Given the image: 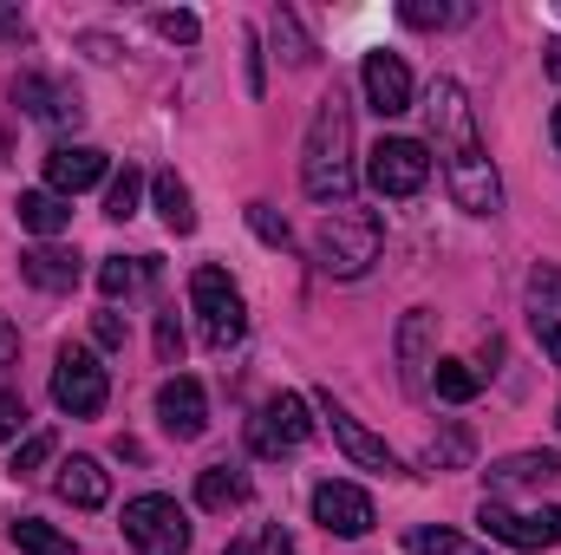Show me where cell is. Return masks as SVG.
<instances>
[{
	"label": "cell",
	"mask_w": 561,
	"mask_h": 555,
	"mask_svg": "<svg viewBox=\"0 0 561 555\" xmlns=\"http://www.w3.org/2000/svg\"><path fill=\"white\" fill-rule=\"evenodd\" d=\"M353 183H359V163H353V105L340 92H327L320 112H313V125H307V144H300V190L313 203L346 209Z\"/></svg>",
	"instance_id": "7a4b0ae2"
},
{
	"label": "cell",
	"mask_w": 561,
	"mask_h": 555,
	"mask_svg": "<svg viewBox=\"0 0 561 555\" xmlns=\"http://www.w3.org/2000/svg\"><path fill=\"white\" fill-rule=\"evenodd\" d=\"M13 360H20V327H13V320L0 314V373H7Z\"/></svg>",
	"instance_id": "74e56055"
},
{
	"label": "cell",
	"mask_w": 561,
	"mask_h": 555,
	"mask_svg": "<svg viewBox=\"0 0 561 555\" xmlns=\"http://www.w3.org/2000/svg\"><path fill=\"white\" fill-rule=\"evenodd\" d=\"M196 503H203V510H242V503H249V477H242L236 464H209V471L196 477Z\"/></svg>",
	"instance_id": "44dd1931"
},
{
	"label": "cell",
	"mask_w": 561,
	"mask_h": 555,
	"mask_svg": "<svg viewBox=\"0 0 561 555\" xmlns=\"http://www.w3.org/2000/svg\"><path fill=\"white\" fill-rule=\"evenodd\" d=\"M190 307H196V320H203V340H209L216 353H229V347L249 333L242 287L222 275V269H196V275H190Z\"/></svg>",
	"instance_id": "277c9868"
},
{
	"label": "cell",
	"mask_w": 561,
	"mask_h": 555,
	"mask_svg": "<svg viewBox=\"0 0 561 555\" xmlns=\"http://www.w3.org/2000/svg\"><path fill=\"white\" fill-rule=\"evenodd\" d=\"M13 216H20V229H33V236H59V229L72 223V203L53 196V190H20Z\"/></svg>",
	"instance_id": "ffe728a7"
},
{
	"label": "cell",
	"mask_w": 561,
	"mask_h": 555,
	"mask_svg": "<svg viewBox=\"0 0 561 555\" xmlns=\"http://www.w3.org/2000/svg\"><path fill=\"white\" fill-rule=\"evenodd\" d=\"M529 327H536L542 353L561 366V269L556 262H542V269L529 275Z\"/></svg>",
	"instance_id": "2e32d148"
},
{
	"label": "cell",
	"mask_w": 561,
	"mask_h": 555,
	"mask_svg": "<svg viewBox=\"0 0 561 555\" xmlns=\"http://www.w3.org/2000/svg\"><path fill=\"white\" fill-rule=\"evenodd\" d=\"M53 451H59V438H53V431H33V438L13 451V464H7V471H13V477H39V471L53 464Z\"/></svg>",
	"instance_id": "f546056e"
},
{
	"label": "cell",
	"mask_w": 561,
	"mask_h": 555,
	"mask_svg": "<svg viewBox=\"0 0 561 555\" xmlns=\"http://www.w3.org/2000/svg\"><path fill=\"white\" fill-rule=\"evenodd\" d=\"M399 20H405V26H419V33H431V26H457V20H470V7H444V0H405V7H399Z\"/></svg>",
	"instance_id": "4316f807"
},
{
	"label": "cell",
	"mask_w": 561,
	"mask_h": 555,
	"mask_svg": "<svg viewBox=\"0 0 561 555\" xmlns=\"http://www.w3.org/2000/svg\"><path fill=\"white\" fill-rule=\"evenodd\" d=\"M366 183L379 196H419L431 183V150L419 138H379L366 157Z\"/></svg>",
	"instance_id": "ba28073f"
},
{
	"label": "cell",
	"mask_w": 561,
	"mask_h": 555,
	"mask_svg": "<svg viewBox=\"0 0 561 555\" xmlns=\"http://www.w3.org/2000/svg\"><path fill=\"white\" fill-rule=\"evenodd\" d=\"M268 33H275V53L287 59V66H313V39L300 33V20H294L287 7H275V20H268Z\"/></svg>",
	"instance_id": "484cf974"
},
{
	"label": "cell",
	"mask_w": 561,
	"mask_h": 555,
	"mask_svg": "<svg viewBox=\"0 0 561 555\" xmlns=\"http://www.w3.org/2000/svg\"><path fill=\"white\" fill-rule=\"evenodd\" d=\"M556 424H561V412H556Z\"/></svg>",
	"instance_id": "7bdbcfd3"
},
{
	"label": "cell",
	"mask_w": 561,
	"mask_h": 555,
	"mask_svg": "<svg viewBox=\"0 0 561 555\" xmlns=\"http://www.w3.org/2000/svg\"><path fill=\"white\" fill-rule=\"evenodd\" d=\"M138 196H144V177L131 170V163H125V170L112 177V196H105V216H112V223H131V216H138Z\"/></svg>",
	"instance_id": "f1b7e54d"
},
{
	"label": "cell",
	"mask_w": 561,
	"mask_h": 555,
	"mask_svg": "<svg viewBox=\"0 0 561 555\" xmlns=\"http://www.w3.org/2000/svg\"><path fill=\"white\" fill-rule=\"evenodd\" d=\"M431 314L412 307L405 314V327H399V366H405V393H431V366H437V353H431Z\"/></svg>",
	"instance_id": "e0dca14e"
},
{
	"label": "cell",
	"mask_w": 561,
	"mask_h": 555,
	"mask_svg": "<svg viewBox=\"0 0 561 555\" xmlns=\"http://www.w3.org/2000/svg\"><path fill=\"white\" fill-rule=\"evenodd\" d=\"M20 424H26V399L0 393V438H20Z\"/></svg>",
	"instance_id": "d590c367"
},
{
	"label": "cell",
	"mask_w": 561,
	"mask_h": 555,
	"mask_svg": "<svg viewBox=\"0 0 561 555\" xmlns=\"http://www.w3.org/2000/svg\"><path fill=\"white\" fill-rule=\"evenodd\" d=\"M320 412H327V424H333V438H340V451H346V457H353L359 471H386V477L399 471V457L386 451V438H373V431H366L359 418L346 412V406H333V399L320 393Z\"/></svg>",
	"instance_id": "5bb4252c"
},
{
	"label": "cell",
	"mask_w": 561,
	"mask_h": 555,
	"mask_svg": "<svg viewBox=\"0 0 561 555\" xmlns=\"http://www.w3.org/2000/svg\"><path fill=\"white\" fill-rule=\"evenodd\" d=\"M424 118H431V144H437V157H444V183H450L457 209L496 216V209H503V183H496V163H490L483 144H477V118H470L463 86H457V79H437Z\"/></svg>",
	"instance_id": "6da1fadb"
},
{
	"label": "cell",
	"mask_w": 561,
	"mask_h": 555,
	"mask_svg": "<svg viewBox=\"0 0 561 555\" xmlns=\"http://www.w3.org/2000/svg\"><path fill=\"white\" fill-rule=\"evenodd\" d=\"M477 523L503 550H561V510H510L503 497H483Z\"/></svg>",
	"instance_id": "52a82bcc"
},
{
	"label": "cell",
	"mask_w": 561,
	"mask_h": 555,
	"mask_svg": "<svg viewBox=\"0 0 561 555\" xmlns=\"http://www.w3.org/2000/svg\"><path fill=\"white\" fill-rule=\"evenodd\" d=\"M105 177V150H92V144H53L46 150V190L53 196H79V190H92Z\"/></svg>",
	"instance_id": "4fadbf2b"
},
{
	"label": "cell",
	"mask_w": 561,
	"mask_h": 555,
	"mask_svg": "<svg viewBox=\"0 0 561 555\" xmlns=\"http://www.w3.org/2000/svg\"><path fill=\"white\" fill-rule=\"evenodd\" d=\"M483 477H490V497L542 490V484H556V477H561V457H556V451H510V457H496Z\"/></svg>",
	"instance_id": "9a60e30c"
},
{
	"label": "cell",
	"mask_w": 561,
	"mask_h": 555,
	"mask_svg": "<svg viewBox=\"0 0 561 555\" xmlns=\"http://www.w3.org/2000/svg\"><path fill=\"white\" fill-rule=\"evenodd\" d=\"M20 275L33 281V287H46V294H66V287H79V256H66V249L39 242V249H26V256H20Z\"/></svg>",
	"instance_id": "d6986e66"
},
{
	"label": "cell",
	"mask_w": 561,
	"mask_h": 555,
	"mask_svg": "<svg viewBox=\"0 0 561 555\" xmlns=\"http://www.w3.org/2000/svg\"><path fill=\"white\" fill-rule=\"evenodd\" d=\"M0 39H26V20H13V13H0Z\"/></svg>",
	"instance_id": "ab89813d"
},
{
	"label": "cell",
	"mask_w": 561,
	"mask_h": 555,
	"mask_svg": "<svg viewBox=\"0 0 561 555\" xmlns=\"http://www.w3.org/2000/svg\"><path fill=\"white\" fill-rule=\"evenodd\" d=\"M412 555H490V550L463 543L457 530H412Z\"/></svg>",
	"instance_id": "1f68e13d"
},
{
	"label": "cell",
	"mask_w": 561,
	"mask_h": 555,
	"mask_svg": "<svg viewBox=\"0 0 561 555\" xmlns=\"http://www.w3.org/2000/svg\"><path fill=\"white\" fill-rule=\"evenodd\" d=\"M59 497H66L72 510H99V503L112 497L105 464H99V457H72V464H59Z\"/></svg>",
	"instance_id": "ac0fdd59"
},
{
	"label": "cell",
	"mask_w": 561,
	"mask_h": 555,
	"mask_svg": "<svg viewBox=\"0 0 561 555\" xmlns=\"http://www.w3.org/2000/svg\"><path fill=\"white\" fill-rule=\"evenodd\" d=\"M249 229H255L262 242H275V249H287V242H294V236H287V223H280L268 203H249Z\"/></svg>",
	"instance_id": "d6a6232c"
},
{
	"label": "cell",
	"mask_w": 561,
	"mask_h": 555,
	"mask_svg": "<svg viewBox=\"0 0 561 555\" xmlns=\"http://www.w3.org/2000/svg\"><path fill=\"white\" fill-rule=\"evenodd\" d=\"M307 438H313V418H307V399H300V393H275L262 412L249 418L255 457H287V451H300Z\"/></svg>",
	"instance_id": "9c48e42d"
},
{
	"label": "cell",
	"mask_w": 561,
	"mask_h": 555,
	"mask_svg": "<svg viewBox=\"0 0 561 555\" xmlns=\"http://www.w3.org/2000/svg\"><path fill=\"white\" fill-rule=\"evenodd\" d=\"M379 242H386L379 216L346 203V209H327V216H320V229H313V262H320V275L353 281L379 262Z\"/></svg>",
	"instance_id": "3957f363"
},
{
	"label": "cell",
	"mask_w": 561,
	"mask_h": 555,
	"mask_svg": "<svg viewBox=\"0 0 561 555\" xmlns=\"http://www.w3.org/2000/svg\"><path fill=\"white\" fill-rule=\"evenodd\" d=\"M125 543L138 555H183L190 550V517L176 510V497H131L125 503Z\"/></svg>",
	"instance_id": "5b68a950"
},
{
	"label": "cell",
	"mask_w": 561,
	"mask_h": 555,
	"mask_svg": "<svg viewBox=\"0 0 561 555\" xmlns=\"http://www.w3.org/2000/svg\"><path fill=\"white\" fill-rule=\"evenodd\" d=\"M229 555H255V550H249V543H236V550H229Z\"/></svg>",
	"instance_id": "b9f144b4"
},
{
	"label": "cell",
	"mask_w": 561,
	"mask_h": 555,
	"mask_svg": "<svg viewBox=\"0 0 561 555\" xmlns=\"http://www.w3.org/2000/svg\"><path fill=\"white\" fill-rule=\"evenodd\" d=\"M92 340L99 347H125V320L118 314H92Z\"/></svg>",
	"instance_id": "8d00e7d4"
},
{
	"label": "cell",
	"mask_w": 561,
	"mask_h": 555,
	"mask_svg": "<svg viewBox=\"0 0 561 555\" xmlns=\"http://www.w3.org/2000/svg\"><path fill=\"white\" fill-rule=\"evenodd\" d=\"M150 190H157V216H163V229L190 236V229H196V203H190V183H183L176 170H163Z\"/></svg>",
	"instance_id": "7402d4cb"
},
{
	"label": "cell",
	"mask_w": 561,
	"mask_h": 555,
	"mask_svg": "<svg viewBox=\"0 0 561 555\" xmlns=\"http://www.w3.org/2000/svg\"><path fill=\"white\" fill-rule=\"evenodd\" d=\"M262 550H268V555H300V550H294V536H287V530H268V543H262Z\"/></svg>",
	"instance_id": "f35d334b"
},
{
	"label": "cell",
	"mask_w": 561,
	"mask_h": 555,
	"mask_svg": "<svg viewBox=\"0 0 561 555\" xmlns=\"http://www.w3.org/2000/svg\"><path fill=\"white\" fill-rule=\"evenodd\" d=\"M431 393H437V399H450V406H463V399H477V393H483V373H477V366H463V360H437V366H431Z\"/></svg>",
	"instance_id": "cb8c5ba5"
},
{
	"label": "cell",
	"mask_w": 561,
	"mask_h": 555,
	"mask_svg": "<svg viewBox=\"0 0 561 555\" xmlns=\"http://www.w3.org/2000/svg\"><path fill=\"white\" fill-rule=\"evenodd\" d=\"M138 275H144V262H125V256H105V262H99V294H105V301H125V294L138 287Z\"/></svg>",
	"instance_id": "4dcf8cb0"
},
{
	"label": "cell",
	"mask_w": 561,
	"mask_h": 555,
	"mask_svg": "<svg viewBox=\"0 0 561 555\" xmlns=\"http://www.w3.org/2000/svg\"><path fill=\"white\" fill-rule=\"evenodd\" d=\"M424 464H431V471H463V464H470V431H463V424H450L444 438H431Z\"/></svg>",
	"instance_id": "83f0119b"
},
{
	"label": "cell",
	"mask_w": 561,
	"mask_h": 555,
	"mask_svg": "<svg viewBox=\"0 0 561 555\" xmlns=\"http://www.w3.org/2000/svg\"><path fill=\"white\" fill-rule=\"evenodd\" d=\"M313 523H320L327 536H346V543H359V536L379 523V510H373V497H366L359 484H346V477H327V484L313 490Z\"/></svg>",
	"instance_id": "30bf717a"
},
{
	"label": "cell",
	"mask_w": 561,
	"mask_h": 555,
	"mask_svg": "<svg viewBox=\"0 0 561 555\" xmlns=\"http://www.w3.org/2000/svg\"><path fill=\"white\" fill-rule=\"evenodd\" d=\"M549 132H556V150H561V105H556V118H549Z\"/></svg>",
	"instance_id": "60d3db41"
},
{
	"label": "cell",
	"mask_w": 561,
	"mask_h": 555,
	"mask_svg": "<svg viewBox=\"0 0 561 555\" xmlns=\"http://www.w3.org/2000/svg\"><path fill=\"white\" fill-rule=\"evenodd\" d=\"M359 86H366V105H373L379 118H399V112H412V66H405L399 53H366V66H359Z\"/></svg>",
	"instance_id": "8fae6325"
},
{
	"label": "cell",
	"mask_w": 561,
	"mask_h": 555,
	"mask_svg": "<svg viewBox=\"0 0 561 555\" xmlns=\"http://www.w3.org/2000/svg\"><path fill=\"white\" fill-rule=\"evenodd\" d=\"M157 418H163V431L170 438H203L209 431V399H203V386L190 380V373H176V380H163V393H157Z\"/></svg>",
	"instance_id": "7c38bea8"
},
{
	"label": "cell",
	"mask_w": 561,
	"mask_h": 555,
	"mask_svg": "<svg viewBox=\"0 0 561 555\" xmlns=\"http://www.w3.org/2000/svg\"><path fill=\"white\" fill-rule=\"evenodd\" d=\"M157 360H183V327H176V314L157 320Z\"/></svg>",
	"instance_id": "e575fe53"
},
{
	"label": "cell",
	"mask_w": 561,
	"mask_h": 555,
	"mask_svg": "<svg viewBox=\"0 0 561 555\" xmlns=\"http://www.w3.org/2000/svg\"><path fill=\"white\" fill-rule=\"evenodd\" d=\"M105 399H112L105 366H99L85 347H59V360H53V406L66 418H99Z\"/></svg>",
	"instance_id": "8992f818"
},
{
	"label": "cell",
	"mask_w": 561,
	"mask_h": 555,
	"mask_svg": "<svg viewBox=\"0 0 561 555\" xmlns=\"http://www.w3.org/2000/svg\"><path fill=\"white\" fill-rule=\"evenodd\" d=\"M150 26H157L163 39H176V46H196V33H203V26H196V13H157Z\"/></svg>",
	"instance_id": "836d02e7"
},
{
	"label": "cell",
	"mask_w": 561,
	"mask_h": 555,
	"mask_svg": "<svg viewBox=\"0 0 561 555\" xmlns=\"http://www.w3.org/2000/svg\"><path fill=\"white\" fill-rule=\"evenodd\" d=\"M20 99H33V112H39V118H53V125H79V118H85L79 92H59V86H46V79H26V86H20Z\"/></svg>",
	"instance_id": "603a6c76"
},
{
	"label": "cell",
	"mask_w": 561,
	"mask_h": 555,
	"mask_svg": "<svg viewBox=\"0 0 561 555\" xmlns=\"http://www.w3.org/2000/svg\"><path fill=\"white\" fill-rule=\"evenodd\" d=\"M7 536H13V550H20V555H79L59 530H53V523H39V517H20Z\"/></svg>",
	"instance_id": "d4e9b609"
}]
</instances>
